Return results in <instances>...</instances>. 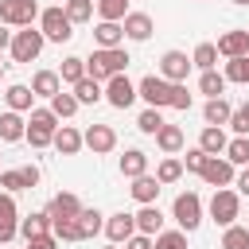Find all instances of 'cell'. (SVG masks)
<instances>
[{"instance_id":"6da1fadb","label":"cell","mask_w":249,"mask_h":249,"mask_svg":"<svg viewBox=\"0 0 249 249\" xmlns=\"http://www.w3.org/2000/svg\"><path fill=\"white\" fill-rule=\"evenodd\" d=\"M132 58H128V51L124 47H113V51H93L89 58H86V74L93 78V82H109V78H117V74H124V66H128Z\"/></svg>"},{"instance_id":"7a4b0ae2","label":"cell","mask_w":249,"mask_h":249,"mask_svg":"<svg viewBox=\"0 0 249 249\" xmlns=\"http://www.w3.org/2000/svg\"><path fill=\"white\" fill-rule=\"evenodd\" d=\"M39 31L47 35V43H70L74 39V23H70V16L62 12V4H54V8H43L39 12Z\"/></svg>"},{"instance_id":"3957f363","label":"cell","mask_w":249,"mask_h":249,"mask_svg":"<svg viewBox=\"0 0 249 249\" xmlns=\"http://www.w3.org/2000/svg\"><path fill=\"white\" fill-rule=\"evenodd\" d=\"M43 47H47V35L39 31V27H19L16 35H12V58L16 62H35L39 54H43Z\"/></svg>"},{"instance_id":"277c9868","label":"cell","mask_w":249,"mask_h":249,"mask_svg":"<svg viewBox=\"0 0 249 249\" xmlns=\"http://www.w3.org/2000/svg\"><path fill=\"white\" fill-rule=\"evenodd\" d=\"M171 218L179 222V230H183V233L198 230V226H202V198H198L195 191L175 195V202H171Z\"/></svg>"},{"instance_id":"5b68a950","label":"cell","mask_w":249,"mask_h":249,"mask_svg":"<svg viewBox=\"0 0 249 249\" xmlns=\"http://www.w3.org/2000/svg\"><path fill=\"white\" fill-rule=\"evenodd\" d=\"M136 93L148 101V109H171V82L160 74H144L136 82Z\"/></svg>"},{"instance_id":"8992f818","label":"cell","mask_w":249,"mask_h":249,"mask_svg":"<svg viewBox=\"0 0 249 249\" xmlns=\"http://www.w3.org/2000/svg\"><path fill=\"white\" fill-rule=\"evenodd\" d=\"M210 218H214L218 226H233V222L241 218V195L230 191V187L214 191V198H210Z\"/></svg>"},{"instance_id":"52a82bcc","label":"cell","mask_w":249,"mask_h":249,"mask_svg":"<svg viewBox=\"0 0 249 249\" xmlns=\"http://www.w3.org/2000/svg\"><path fill=\"white\" fill-rule=\"evenodd\" d=\"M39 19V4L35 0H0V23L8 27H31Z\"/></svg>"},{"instance_id":"ba28073f","label":"cell","mask_w":249,"mask_h":249,"mask_svg":"<svg viewBox=\"0 0 249 249\" xmlns=\"http://www.w3.org/2000/svg\"><path fill=\"white\" fill-rule=\"evenodd\" d=\"M191 54H183V51H163V58H160V78H167L171 86H179V82H187V74H191Z\"/></svg>"},{"instance_id":"9c48e42d","label":"cell","mask_w":249,"mask_h":249,"mask_svg":"<svg viewBox=\"0 0 249 249\" xmlns=\"http://www.w3.org/2000/svg\"><path fill=\"white\" fill-rule=\"evenodd\" d=\"M202 179H206L214 191H222V187H230V183L237 179V167H233L226 156H210L206 167H202Z\"/></svg>"},{"instance_id":"30bf717a","label":"cell","mask_w":249,"mask_h":249,"mask_svg":"<svg viewBox=\"0 0 249 249\" xmlns=\"http://www.w3.org/2000/svg\"><path fill=\"white\" fill-rule=\"evenodd\" d=\"M136 97H140V93H136V86H132L124 74H117V78H109V82H105V101H109L113 109H128Z\"/></svg>"},{"instance_id":"8fae6325","label":"cell","mask_w":249,"mask_h":249,"mask_svg":"<svg viewBox=\"0 0 249 249\" xmlns=\"http://www.w3.org/2000/svg\"><path fill=\"white\" fill-rule=\"evenodd\" d=\"M218 54L222 58H245L249 54V31L245 27H230L218 35Z\"/></svg>"},{"instance_id":"7c38bea8","label":"cell","mask_w":249,"mask_h":249,"mask_svg":"<svg viewBox=\"0 0 249 249\" xmlns=\"http://www.w3.org/2000/svg\"><path fill=\"white\" fill-rule=\"evenodd\" d=\"M82 136H86V148H89L93 156H105V152L117 148V128H113V124H89Z\"/></svg>"},{"instance_id":"4fadbf2b","label":"cell","mask_w":249,"mask_h":249,"mask_svg":"<svg viewBox=\"0 0 249 249\" xmlns=\"http://www.w3.org/2000/svg\"><path fill=\"white\" fill-rule=\"evenodd\" d=\"M136 233V214H109L105 218V237H109V245H124L128 237Z\"/></svg>"},{"instance_id":"5bb4252c","label":"cell","mask_w":249,"mask_h":249,"mask_svg":"<svg viewBox=\"0 0 249 249\" xmlns=\"http://www.w3.org/2000/svg\"><path fill=\"white\" fill-rule=\"evenodd\" d=\"M16 233H19V210H16V198H12L8 191H0V245H8Z\"/></svg>"},{"instance_id":"9a60e30c","label":"cell","mask_w":249,"mask_h":249,"mask_svg":"<svg viewBox=\"0 0 249 249\" xmlns=\"http://www.w3.org/2000/svg\"><path fill=\"white\" fill-rule=\"evenodd\" d=\"M121 27H124V39H132V43H144V39H152V31H156V23H152L148 12H128Z\"/></svg>"},{"instance_id":"2e32d148","label":"cell","mask_w":249,"mask_h":249,"mask_svg":"<svg viewBox=\"0 0 249 249\" xmlns=\"http://www.w3.org/2000/svg\"><path fill=\"white\" fill-rule=\"evenodd\" d=\"M58 156H78L82 148H86V136L74 128V124H58V132H54V144H51Z\"/></svg>"},{"instance_id":"e0dca14e","label":"cell","mask_w":249,"mask_h":249,"mask_svg":"<svg viewBox=\"0 0 249 249\" xmlns=\"http://www.w3.org/2000/svg\"><path fill=\"white\" fill-rule=\"evenodd\" d=\"M86 206H82V198L78 195H70V191H58L51 202H47V214L51 218H78Z\"/></svg>"},{"instance_id":"ac0fdd59","label":"cell","mask_w":249,"mask_h":249,"mask_svg":"<svg viewBox=\"0 0 249 249\" xmlns=\"http://www.w3.org/2000/svg\"><path fill=\"white\" fill-rule=\"evenodd\" d=\"M23 136H27V121H23V113L4 109V113H0V140H4V144H16V140H23Z\"/></svg>"},{"instance_id":"d6986e66","label":"cell","mask_w":249,"mask_h":249,"mask_svg":"<svg viewBox=\"0 0 249 249\" xmlns=\"http://www.w3.org/2000/svg\"><path fill=\"white\" fill-rule=\"evenodd\" d=\"M62 89V78H58V70H35V78H31V93L35 97H54Z\"/></svg>"},{"instance_id":"ffe728a7","label":"cell","mask_w":249,"mask_h":249,"mask_svg":"<svg viewBox=\"0 0 249 249\" xmlns=\"http://www.w3.org/2000/svg\"><path fill=\"white\" fill-rule=\"evenodd\" d=\"M230 117H233V105H230L226 97H210V101L202 105V121H206V124L226 128V124H230Z\"/></svg>"},{"instance_id":"44dd1931","label":"cell","mask_w":249,"mask_h":249,"mask_svg":"<svg viewBox=\"0 0 249 249\" xmlns=\"http://www.w3.org/2000/svg\"><path fill=\"white\" fill-rule=\"evenodd\" d=\"M226 144H230V136H226V128H218V124H206L202 136H198V148H202L206 156H226Z\"/></svg>"},{"instance_id":"7402d4cb","label":"cell","mask_w":249,"mask_h":249,"mask_svg":"<svg viewBox=\"0 0 249 249\" xmlns=\"http://www.w3.org/2000/svg\"><path fill=\"white\" fill-rule=\"evenodd\" d=\"M160 187H163V183H160L156 175H140V179H132L128 191H132V198H136L140 206H152V202L160 198Z\"/></svg>"},{"instance_id":"603a6c76","label":"cell","mask_w":249,"mask_h":249,"mask_svg":"<svg viewBox=\"0 0 249 249\" xmlns=\"http://www.w3.org/2000/svg\"><path fill=\"white\" fill-rule=\"evenodd\" d=\"M136 233H148V237H160V233H163V214H160L156 202H152V206H140V214H136Z\"/></svg>"},{"instance_id":"cb8c5ba5","label":"cell","mask_w":249,"mask_h":249,"mask_svg":"<svg viewBox=\"0 0 249 249\" xmlns=\"http://www.w3.org/2000/svg\"><path fill=\"white\" fill-rule=\"evenodd\" d=\"M93 39H97V47H101V51H113V47H121V43H124V27H121V23H105V19H97Z\"/></svg>"},{"instance_id":"d4e9b609","label":"cell","mask_w":249,"mask_h":249,"mask_svg":"<svg viewBox=\"0 0 249 249\" xmlns=\"http://www.w3.org/2000/svg\"><path fill=\"white\" fill-rule=\"evenodd\" d=\"M4 101H8V109L12 113H31L35 109V93H31V86H8V93H4Z\"/></svg>"},{"instance_id":"484cf974","label":"cell","mask_w":249,"mask_h":249,"mask_svg":"<svg viewBox=\"0 0 249 249\" xmlns=\"http://www.w3.org/2000/svg\"><path fill=\"white\" fill-rule=\"evenodd\" d=\"M156 148H160L163 156H179V152H183V128H179V124H163V128L156 132Z\"/></svg>"},{"instance_id":"4316f807","label":"cell","mask_w":249,"mask_h":249,"mask_svg":"<svg viewBox=\"0 0 249 249\" xmlns=\"http://www.w3.org/2000/svg\"><path fill=\"white\" fill-rule=\"evenodd\" d=\"M121 175H124V179H140V175H148V152L128 148V152L121 156Z\"/></svg>"},{"instance_id":"83f0119b","label":"cell","mask_w":249,"mask_h":249,"mask_svg":"<svg viewBox=\"0 0 249 249\" xmlns=\"http://www.w3.org/2000/svg\"><path fill=\"white\" fill-rule=\"evenodd\" d=\"M39 233H51V214H47V210L19 218V237H23V241H31V237H39Z\"/></svg>"},{"instance_id":"f1b7e54d","label":"cell","mask_w":249,"mask_h":249,"mask_svg":"<svg viewBox=\"0 0 249 249\" xmlns=\"http://www.w3.org/2000/svg\"><path fill=\"white\" fill-rule=\"evenodd\" d=\"M58 78H62L66 86H78L82 78H89V74H86V58H78V54H66V58H62V66H58Z\"/></svg>"},{"instance_id":"f546056e","label":"cell","mask_w":249,"mask_h":249,"mask_svg":"<svg viewBox=\"0 0 249 249\" xmlns=\"http://www.w3.org/2000/svg\"><path fill=\"white\" fill-rule=\"evenodd\" d=\"M226 86H230V82H226V74H218V70H202V74H198V93H206V101H210V97H222Z\"/></svg>"},{"instance_id":"4dcf8cb0","label":"cell","mask_w":249,"mask_h":249,"mask_svg":"<svg viewBox=\"0 0 249 249\" xmlns=\"http://www.w3.org/2000/svg\"><path fill=\"white\" fill-rule=\"evenodd\" d=\"M27 128L54 136V132H58V117L51 113V105H47V109H31V113H27Z\"/></svg>"},{"instance_id":"1f68e13d","label":"cell","mask_w":249,"mask_h":249,"mask_svg":"<svg viewBox=\"0 0 249 249\" xmlns=\"http://www.w3.org/2000/svg\"><path fill=\"white\" fill-rule=\"evenodd\" d=\"M74 97H78V105H97V101L105 97V86L93 82V78H82V82L74 86Z\"/></svg>"},{"instance_id":"d6a6232c","label":"cell","mask_w":249,"mask_h":249,"mask_svg":"<svg viewBox=\"0 0 249 249\" xmlns=\"http://www.w3.org/2000/svg\"><path fill=\"white\" fill-rule=\"evenodd\" d=\"M93 8H97V0H62V12L70 16V23H89Z\"/></svg>"},{"instance_id":"836d02e7","label":"cell","mask_w":249,"mask_h":249,"mask_svg":"<svg viewBox=\"0 0 249 249\" xmlns=\"http://www.w3.org/2000/svg\"><path fill=\"white\" fill-rule=\"evenodd\" d=\"M124 16H128V0H97V19L124 23Z\"/></svg>"},{"instance_id":"e575fe53","label":"cell","mask_w":249,"mask_h":249,"mask_svg":"<svg viewBox=\"0 0 249 249\" xmlns=\"http://www.w3.org/2000/svg\"><path fill=\"white\" fill-rule=\"evenodd\" d=\"M156 179H160L163 187L179 183V179H183V160H175V156H163V160H160V167H156Z\"/></svg>"},{"instance_id":"d590c367","label":"cell","mask_w":249,"mask_h":249,"mask_svg":"<svg viewBox=\"0 0 249 249\" xmlns=\"http://www.w3.org/2000/svg\"><path fill=\"white\" fill-rule=\"evenodd\" d=\"M191 62H195L198 70H214V66H218V43H198V47L191 51Z\"/></svg>"},{"instance_id":"8d00e7d4","label":"cell","mask_w":249,"mask_h":249,"mask_svg":"<svg viewBox=\"0 0 249 249\" xmlns=\"http://www.w3.org/2000/svg\"><path fill=\"white\" fill-rule=\"evenodd\" d=\"M101 218H105V214H97L93 206H86V210L78 214V230H82V241H89L97 230H105V222H101Z\"/></svg>"},{"instance_id":"74e56055","label":"cell","mask_w":249,"mask_h":249,"mask_svg":"<svg viewBox=\"0 0 249 249\" xmlns=\"http://www.w3.org/2000/svg\"><path fill=\"white\" fill-rule=\"evenodd\" d=\"M51 233H54L58 241H82L78 218H51Z\"/></svg>"},{"instance_id":"f35d334b","label":"cell","mask_w":249,"mask_h":249,"mask_svg":"<svg viewBox=\"0 0 249 249\" xmlns=\"http://www.w3.org/2000/svg\"><path fill=\"white\" fill-rule=\"evenodd\" d=\"M226 160H230L233 167H249V136H233V140L226 144Z\"/></svg>"},{"instance_id":"ab89813d","label":"cell","mask_w":249,"mask_h":249,"mask_svg":"<svg viewBox=\"0 0 249 249\" xmlns=\"http://www.w3.org/2000/svg\"><path fill=\"white\" fill-rule=\"evenodd\" d=\"M226 82H237V86H249V54L245 58H226Z\"/></svg>"},{"instance_id":"60d3db41","label":"cell","mask_w":249,"mask_h":249,"mask_svg":"<svg viewBox=\"0 0 249 249\" xmlns=\"http://www.w3.org/2000/svg\"><path fill=\"white\" fill-rule=\"evenodd\" d=\"M51 113H54L58 121L74 117V113H78V97H74V93H62V89H58V93L51 97Z\"/></svg>"},{"instance_id":"b9f144b4","label":"cell","mask_w":249,"mask_h":249,"mask_svg":"<svg viewBox=\"0 0 249 249\" xmlns=\"http://www.w3.org/2000/svg\"><path fill=\"white\" fill-rule=\"evenodd\" d=\"M163 124H167V121H163V113H160V109H144V113L136 117V128H140L144 136H156Z\"/></svg>"},{"instance_id":"7bdbcfd3","label":"cell","mask_w":249,"mask_h":249,"mask_svg":"<svg viewBox=\"0 0 249 249\" xmlns=\"http://www.w3.org/2000/svg\"><path fill=\"white\" fill-rule=\"evenodd\" d=\"M222 249H249V230L245 226H226V233H222Z\"/></svg>"},{"instance_id":"ee69618b","label":"cell","mask_w":249,"mask_h":249,"mask_svg":"<svg viewBox=\"0 0 249 249\" xmlns=\"http://www.w3.org/2000/svg\"><path fill=\"white\" fill-rule=\"evenodd\" d=\"M0 187H4L8 195L27 191V183H23V167H8V171H0Z\"/></svg>"},{"instance_id":"f6af8a7d","label":"cell","mask_w":249,"mask_h":249,"mask_svg":"<svg viewBox=\"0 0 249 249\" xmlns=\"http://www.w3.org/2000/svg\"><path fill=\"white\" fill-rule=\"evenodd\" d=\"M206 152L195 144V148H187V156H183V171H195V175H202V167H206Z\"/></svg>"},{"instance_id":"bcb514c9","label":"cell","mask_w":249,"mask_h":249,"mask_svg":"<svg viewBox=\"0 0 249 249\" xmlns=\"http://www.w3.org/2000/svg\"><path fill=\"white\" fill-rule=\"evenodd\" d=\"M156 249H187V233L183 230H163L156 237Z\"/></svg>"},{"instance_id":"7dc6e473","label":"cell","mask_w":249,"mask_h":249,"mask_svg":"<svg viewBox=\"0 0 249 249\" xmlns=\"http://www.w3.org/2000/svg\"><path fill=\"white\" fill-rule=\"evenodd\" d=\"M230 128H233V136H249V101H245L241 109H233V117H230Z\"/></svg>"},{"instance_id":"c3c4849f","label":"cell","mask_w":249,"mask_h":249,"mask_svg":"<svg viewBox=\"0 0 249 249\" xmlns=\"http://www.w3.org/2000/svg\"><path fill=\"white\" fill-rule=\"evenodd\" d=\"M171 109H191V93H187V82H179V86H171Z\"/></svg>"},{"instance_id":"681fc988","label":"cell","mask_w":249,"mask_h":249,"mask_svg":"<svg viewBox=\"0 0 249 249\" xmlns=\"http://www.w3.org/2000/svg\"><path fill=\"white\" fill-rule=\"evenodd\" d=\"M124 249H156V237H148V233H132V237L124 241Z\"/></svg>"},{"instance_id":"f907efd6","label":"cell","mask_w":249,"mask_h":249,"mask_svg":"<svg viewBox=\"0 0 249 249\" xmlns=\"http://www.w3.org/2000/svg\"><path fill=\"white\" fill-rule=\"evenodd\" d=\"M27 249H58V237L54 233H39V237L27 241Z\"/></svg>"},{"instance_id":"816d5d0a","label":"cell","mask_w":249,"mask_h":249,"mask_svg":"<svg viewBox=\"0 0 249 249\" xmlns=\"http://www.w3.org/2000/svg\"><path fill=\"white\" fill-rule=\"evenodd\" d=\"M233 187H237V195H249V167H241V171H237Z\"/></svg>"},{"instance_id":"f5cc1de1","label":"cell","mask_w":249,"mask_h":249,"mask_svg":"<svg viewBox=\"0 0 249 249\" xmlns=\"http://www.w3.org/2000/svg\"><path fill=\"white\" fill-rule=\"evenodd\" d=\"M23 183H27V187L39 183V167H35V163H23Z\"/></svg>"},{"instance_id":"db71d44e","label":"cell","mask_w":249,"mask_h":249,"mask_svg":"<svg viewBox=\"0 0 249 249\" xmlns=\"http://www.w3.org/2000/svg\"><path fill=\"white\" fill-rule=\"evenodd\" d=\"M12 35H16V31H8V23H0V51L12 47Z\"/></svg>"},{"instance_id":"11a10c76","label":"cell","mask_w":249,"mask_h":249,"mask_svg":"<svg viewBox=\"0 0 249 249\" xmlns=\"http://www.w3.org/2000/svg\"><path fill=\"white\" fill-rule=\"evenodd\" d=\"M233 4H241V8H249V0H233Z\"/></svg>"},{"instance_id":"9f6ffc18","label":"cell","mask_w":249,"mask_h":249,"mask_svg":"<svg viewBox=\"0 0 249 249\" xmlns=\"http://www.w3.org/2000/svg\"><path fill=\"white\" fill-rule=\"evenodd\" d=\"M0 78H4V62H0Z\"/></svg>"},{"instance_id":"6f0895ef","label":"cell","mask_w":249,"mask_h":249,"mask_svg":"<svg viewBox=\"0 0 249 249\" xmlns=\"http://www.w3.org/2000/svg\"><path fill=\"white\" fill-rule=\"evenodd\" d=\"M105 249H121V245H105Z\"/></svg>"},{"instance_id":"680465c9","label":"cell","mask_w":249,"mask_h":249,"mask_svg":"<svg viewBox=\"0 0 249 249\" xmlns=\"http://www.w3.org/2000/svg\"><path fill=\"white\" fill-rule=\"evenodd\" d=\"M245 230H249V222H245Z\"/></svg>"}]
</instances>
